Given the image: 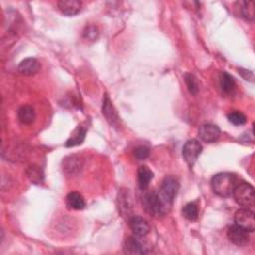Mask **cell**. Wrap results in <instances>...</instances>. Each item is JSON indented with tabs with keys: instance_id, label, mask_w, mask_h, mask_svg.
Returning <instances> with one entry per match:
<instances>
[{
	"instance_id": "obj_1",
	"label": "cell",
	"mask_w": 255,
	"mask_h": 255,
	"mask_svg": "<svg viewBox=\"0 0 255 255\" xmlns=\"http://www.w3.org/2000/svg\"><path fill=\"white\" fill-rule=\"evenodd\" d=\"M179 191V183L174 176H168L162 180L158 195L161 205L163 214L170 212L174 199Z\"/></svg>"
},
{
	"instance_id": "obj_2",
	"label": "cell",
	"mask_w": 255,
	"mask_h": 255,
	"mask_svg": "<svg viewBox=\"0 0 255 255\" xmlns=\"http://www.w3.org/2000/svg\"><path fill=\"white\" fill-rule=\"evenodd\" d=\"M236 186V176L229 173L215 175L211 179L213 192L221 197H229Z\"/></svg>"
},
{
	"instance_id": "obj_3",
	"label": "cell",
	"mask_w": 255,
	"mask_h": 255,
	"mask_svg": "<svg viewBox=\"0 0 255 255\" xmlns=\"http://www.w3.org/2000/svg\"><path fill=\"white\" fill-rule=\"evenodd\" d=\"M232 195L240 207L245 208H251L254 206V189L248 183H241L236 185Z\"/></svg>"
},
{
	"instance_id": "obj_4",
	"label": "cell",
	"mask_w": 255,
	"mask_h": 255,
	"mask_svg": "<svg viewBox=\"0 0 255 255\" xmlns=\"http://www.w3.org/2000/svg\"><path fill=\"white\" fill-rule=\"evenodd\" d=\"M203 152V145L197 140H189L183 148V157L188 165L191 168L196 162Z\"/></svg>"
},
{
	"instance_id": "obj_5",
	"label": "cell",
	"mask_w": 255,
	"mask_h": 255,
	"mask_svg": "<svg viewBox=\"0 0 255 255\" xmlns=\"http://www.w3.org/2000/svg\"><path fill=\"white\" fill-rule=\"evenodd\" d=\"M235 224L245 229L247 232H252L255 229L254 212L250 208H241L234 214Z\"/></svg>"
},
{
	"instance_id": "obj_6",
	"label": "cell",
	"mask_w": 255,
	"mask_h": 255,
	"mask_svg": "<svg viewBox=\"0 0 255 255\" xmlns=\"http://www.w3.org/2000/svg\"><path fill=\"white\" fill-rule=\"evenodd\" d=\"M143 204L144 209L150 214L154 216H163L158 191H150L145 193L143 199Z\"/></svg>"
},
{
	"instance_id": "obj_7",
	"label": "cell",
	"mask_w": 255,
	"mask_h": 255,
	"mask_svg": "<svg viewBox=\"0 0 255 255\" xmlns=\"http://www.w3.org/2000/svg\"><path fill=\"white\" fill-rule=\"evenodd\" d=\"M227 238L233 244L238 246H244L248 243L249 240L248 232L236 224L228 228Z\"/></svg>"
},
{
	"instance_id": "obj_8",
	"label": "cell",
	"mask_w": 255,
	"mask_h": 255,
	"mask_svg": "<svg viewBox=\"0 0 255 255\" xmlns=\"http://www.w3.org/2000/svg\"><path fill=\"white\" fill-rule=\"evenodd\" d=\"M129 225L134 235L138 236V238H143V236L148 235L151 229L149 223L141 216L131 217L129 221Z\"/></svg>"
},
{
	"instance_id": "obj_9",
	"label": "cell",
	"mask_w": 255,
	"mask_h": 255,
	"mask_svg": "<svg viewBox=\"0 0 255 255\" xmlns=\"http://www.w3.org/2000/svg\"><path fill=\"white\" fill-rule=\"evenodd\" d=\"M198 136L206 143H214L221 137L220 128L212 124H205L199 128Z\"/></svg>"
},
{
	"instance_id": "obj_10",
	"label": "cell",
	"mask_w": 255,
	"mask_h": 255,
	"mask_svg": "<svg viewBox=\"0 0 255 255\" xmlns=\"http://www.w3.org/2000/svg\"><path fill=\"white\" fill-rule=\"evenodd\" d=\"M124 251L128 254H147L149 253L147 247L138 239V236H130L124 243Z\"/></svg>"
},
{
	"instance_id": "obj_11",
	"label": "cell",
	"mask_w": 255,
	"mask_h": 255,
	"mask_svg": "<svg viewBox=\"0 0 255 255\" xmlns=\"http://www.w3.org/2000/svg\"><path fill=\"white\" fill-rule=\"evenodd\" d=\"M40 70V63L35 58H26L18 66V71L25 76H32L37 74Z\"/></svg>"
},
{
	"instance_id": "obj_12",
	"label": "cell",
	"mask_w": 255,
	"mask_h": 255,
	"mask_svg": "<svg viewBox=\"0 0 255 255\" xmlns=\"http://www.w3.org/2000/svg\"><path fill=\"white\" fill-rule=\"evenodd\" d=\"M82 3L78 0H61L58 2L59 10L67 16H74L81 11Z\"/></svg>"
},
{
	"instance_id": "obj_13",
	"label": "cell",
	"mask_w": 255,
	"mask_h": 255,
	"mask_svg": "<svg viewBox=\"0 0 255 255\" xmlns=\"http://www.w3.org/2000/svg\"><path fill=\"white\" fill-rule=\"evenodd\" d=\"M153 178H154V173L147 166H142L139 168L138 184H139V188L141 191L147 190Z\"/></svg>"
},
{
	"instance_id": "obj_14",
	"label": "cell",
	"mask_w": 255,
	"mask_h": 255,
	"mask_svg": "<svg viewBox=\"0 0 255 255\" xmlns=\"http://www.w3.org/2000/svg\"><path fill=\"white\" fill-rule=\"evenodd\" d=\"M103 115L106 117L107 121L110 123L112 126H117L119 123V117L112 105L111 100L106 95L103 101Z\"/></svg>"
},
{
	"instance_id": "obj_15",
	"label": "cell",
	"mask_w": 255,
	"mask_h": 255,
	"mask_svg": "<svg viewBox=\"0 0 255 255\" xmlns=\"http://www.w3.org/2000/svg\"><path fill=\"white\" fill-rule=\"evenodd\" d=\"M67 207L73 210H82L86 207L84 197L77 191L70 192L66 197Z\"/></svg>"
},
{
	"instance_id": "obj_16",
	"label": "cell",
	"mask_w": 255,
	"mask_h": 255,
	"mask_svg": "<svg viewBox=\"0 0 255 255\" xmlns=\"http://www.w3.org/2000/svg\"><path fill=\"white\" fill-rule=\"evenodd\" d=\"M18 120L23 125H31L35 122L36 113L30 106H22L17 112Z\"/></svg>"
},
{
	"instance_id": "obj_17",
	"label": "cell",
	"mask_w": 255,
	"mask_h": 255,
	"mask_svg": "<svg viewBox=\"0 0 255 255\" xmlns=\"http://www.w3.org/2000/svg\"><path fill=\"white\" fill-rule=\"evenodd\" d=\"M81 167V159L76 156H70L63 161V170L69 175H74L75 173L79 172Z\"/></svg>"
},
{
	"instance_id": "obj_18",
	"label": "cell",
	"mask_w": 255,
	"mask_h": 255,
	"mask_svg": "<svg viewBox=\"0 0 255 255\" xmlns=\"http://www.w3.org/2000/svg\"><path fill=\"white\" fill-rule=\"evenodd\" d=\"M86 129L83 127H77V129L72 133L71 137L67 140L66 142V147L67 148H72V147H76V145L82 144V143L85 140L86 137Z\"/></svg>"
},
{
	"instance_id": "obj_19",
	"label": "cell",
	"mask_w": 255,
	"mask_h": 255,
	"mask_svg": "<svg viewBox=\"0 0 255 255\" xmlns=\"http://www.w3.org/2000/svg\"><path fill=\"white\" fill-rule=\"evenodd\" d=\"M26 175L31 183H33L35 185L41 184L44 179V174H43L42 170L38 166H35V165L29 166L27 168Z\"/></svg>"
},
{
	"instance_id": "obj_20",
	"label": "cell",
	"mask_w": 255,
	"mask_h": 255,
	"mask_svg": "<svg viewBox=\"0 0 255 255\" xmlns=\"http://www.w3.org/2000/svg\"><path fill=\"white\" fill-rule=\"evenodd\" d=\"M240 9V14L246 20L253 21L254 20V2L253 1H240L238 2Z\"/></svg>"
},
{
	"instance_id": "obj_21",
	"label": "cell",
	"mask_w": 255,
	"mask_h": 255,
	"mask_svg": "<svg viewBox=\"0 0 255 255\" xmlns=\"http://www.w3.org/2000/svg\"><path fill=\"white\" fill-rule=\"evenodd\" d=\"M221 88L224 93L228 94L231 93L235 88V81L234 78L228 74L227 72H223L221 74Z\"/></svg>"
},
{
	"instance_id": "obj_22",
	"label": "cell",
	"mask_w": 255,
	"mask_h": 255,
	"mask_svg": "<svg viewBox=\"0 0 255 255\" xmlns=\"http://www.w3.org/2000/svg\"><path fill=\"white\" fill-rule=\"evenodd\" d=\"M183 215L188 221L194 222L198 217V207L194 203H190L186 205L183 208Z\"/></svg>"
},
{
	"instance_id": "obj_23",
	"label": "cell",
	"mask_w": 255,
	"mask_h": 255,
	"mask_svg": "<svg viewBox=\"0 0 255 255\" xmlns=\"http://www.w3.org/2000/svg\"><path fill=\"white\" fill-rule=\"evenodd\" d=\"M128 195H129V192H128V193L127 192L126 193L121 192V195H120V198H119V202H120L119 210L124 215L130 214V210L129 209H131V202H130V198L128 197Z\"/></svg>"
},
{
	"instance_id": "obj_24",
	"label": "cell",
	"mask_w": 255,
	"mask_h": 255,
	"mask_svg": "<svg viewBox=\"0 0 255 255\" xmlns=\"http://www.w3.org/2000/svg\"><path fill=\"white\" fill-rule=\"evenodd\" d=\"M227 119L234 126H242L246 124L247 122L246 116L243 113L239 112V111H234V112L229 113L227 115Z\"/></svg>"
},
{
	"instance_id": "obj_25",
	"label": "cell",
	"mask_w": 255,
	"mask_h": 255,
	"mask_svg": "<svg viewBox=\"0 0 255 255\" xmlns=\"http://www.w3.org/2000/svg\"><path fill=\"white\" fill-rule=\"evenodd\" d=\"M185 81H186V84H187V87L190 91V93L192 95H196L198 93V90H199L198 82H197L196 78L192 74H190V73H188V74L185 75Z\"/></svg>"
},
{
	"instance_id": "obj_26",
	"label": "cell",
	"mask_w": 255,
	"mask_h": 255,
	"mask_svg": "<svg viewBox=\"0 0 255 255\" xmlns=\"http://www.w3.org/2000/svg\"><path fill=\"white\" fill-rule=\"evenodd\" d=\"M134 156L139 160L145 159L150 156V149L147 147H144V145H141V147H138L135 149Z\"/></svg>"
},
{
	"instance_id": "obj_27",
	"label": "cell",
	"mask_w": 255,
	"mask_h": 255,
	"mask_svg": "<svg viewBox=\"0 0 255 255\" xmlns=\"http://www.w3.org/2000/svg\"><path fill=\"white\" fill-rule=\"evenodd\" d=\"M84 36L89 40H95L98 37V30L94 26L88 27L87 30L84 32Z\"/></svg>"
},
{
	"instance_id": "obj_28",
	"label": "cell",
	"mask_w": 255,
	"mask_h": 255,
	"mask_svg": "<svg viewBox=\"0 0 255 255\" xmlns=\"http://www.w3.org/2000/svg\"><path fill=\"white\" fill-rule=\"evenodd\" d=\"M239 73L246 81H249V82H253L254 81V74H253L252 71L240 68V69H239Z\"/></svg>"
}]
</instances>
